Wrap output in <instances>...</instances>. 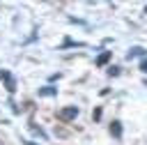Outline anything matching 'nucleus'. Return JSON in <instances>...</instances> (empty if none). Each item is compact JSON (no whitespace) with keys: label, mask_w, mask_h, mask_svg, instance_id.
<instances>
[{"label":"nucleus","mask_w":147,"mask_h":145,"mask_svg":"<svg viewBox=\"0 0 147 145\" xmlns=\"http://www.w3.org/2000/svg\"><path fill=\"white\" fill-rule=\"evenodd\" d=\"M76 115H78V106H67V108H62V110L57 113V117H60V120H64V122L74 120Z\"/></svg>","instance_id":"obj_1"},{"label":"nucleus","mask_w":147,"mask_h":145,"mask_svg":"<svg viewBox=\"0 0 147 145\" xmlns=\"http://www.w3.org/2000/svg\"><path fill=\"white\" fill-rule=\"evenodd\" d=\"M0 78H2L5 83H7V90H9V92H14V90H16V81H14V76H11L9 71L0 69Z\"/></svg>","instance_id":"obj_2"},{"label":"nucleus","mask_w":147,"mask_h":145,"mask_svg":"<svg viewBox=\"0 0 147 145\" xmlns=\"http://www.w3.org/2000/svg\"><path fill=\"white\" fill-rule=\"evenodd\" d=\"M51 94H57V90H55V87H51V85H46V87H41V90H39V97H51Z\"/></svg>","instance_id":"obj_3"},{"label":"nucleus","mask_w":147,"mask_h":145,"mask_svg":"<svg viewBox=\"0 0 147 145\" xmlns=\"http://www.w3.org/2000/svg\"><path fill=\"white\" fill-rule=\"evenodd\" d=\"M138 55H145V48H140V46H136V48H131V51H129V55H126V58L131 60V58H138Z\"/></svg>","instance_id":"obj_4"},{"label":"nucleus","mask_w":147,"mask_h":145,"mask_svg":"<svg viewBox=\"0 0 147 145\" xmlns=\"http://www.w3.org/2000/svg\"><path fill=\"white\" fill-rule=\"evenodd\" d=\"M110 131H113L115 136H122V127H119V122H113V127H110Z\"/></svg>","instance_id":"obj_5"},{"label":"nucleus","mask_w":147,"mask_h":145,"mask_svg":"<svg viewBox=\"0 0 147 145\" xmlns=\"http://www.w3.org/2000/svg\"><path fill=\"white\" fill-rule=\"evenodd\" d=\"M106 60H108V53H103V55H101V58H99V60H96V62H99V64H103V62H106Z\"/></svg>","instance_id":"obj_6"},{"label":"nucleus","mask_w":147,"mask_h":145,"mask_svg":"<svg viewBox=\"0 0 147 145\" xmlns=\"http://www.w3.org/2000/svg\"><path fill=\"white\" fill-rule=\"evenodd\" d=\"M140 71H145V74H147V60H142V62H140Z\"/></svg>","instance_id":"obj_7"}]
</instances>
